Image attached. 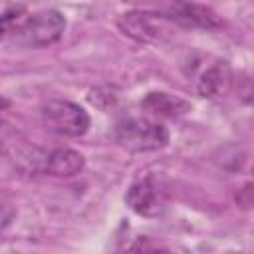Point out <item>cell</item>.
I'll use <instances>...</instances> for the list:
<instances>
[{"mask_svg": "<svg viewBox=\"0 0 254 254\" xmlns=\"http://www.w3.org/2000/svg\"><path fill=\"white\" fill-rule=\"evenodd\" d=\"M113 137L117 145L129 153H149L163 149L169 143V131L163 123L137 115L119 119L113 129Z\"/></svg>", "mask_w": 254, "mask_h": 254, "instance_id": "6da1fadb", "label": "cell"}, {"mask_svg": "<svg viewBox=\"0 0 254 254\" xmlns=\"http://www.w3.org/2000/svg\"><path fill=\"white\" fill-rule=\"evenodd\" d=\"M65 30V18L60 10L48 8L34 12L4 40H12L22 48H46L56 44Z\"/></svg>", "mask_w": 254, "mask_h": 254, "instance_id": "7a4b0ae2", "label": "cell"}, {"mask_svg": "<svg viewBox=\"0 0 254 254\" xmlns=\"http://www.w3.org/2000/svg\"><path fill=\"white\" fill-rule=\"evenodd\" d=\"M42 121L48 131L64 137H81L89 129L87 111L67 99H52L42 107Z\"/></svg>", "mask_w": 254, "mask_h": 254, "instance_id": "3957f363", "label": "cell"}, {"mask_svg": "<svg viewBox=\"0 0 254 254\" xmlns=\"http://www.w3.org/2000/svg\"><path fill=\"white\" fill-rule=\"evenodd\" d=\"M159 16L183 28H194V30H216L222 26V20L212 8L204 4H194V2L169 4L159 12Z\"/></svg>", "mask_w": 254, "mask_h": 254, "instance_id": "277c9868", "label": "cell"}, {"mask_svg": "<svg viewBox=\"0 0 254 254\" xmlns=\"http://www.w3.org/2000/svg\"><path fill=\"white\" fill-rule=\"evenodd\" d=\"M30 163L36 171L48 173L52 177H73L81 173L85 167L83 155L67 147H60L52 151H38L30 159Z\"/></svg>", "mask_w": 254, "mask_h": 254, "instance_id": "5b68a950", "label": "cell"}, {"mask_svg": "<svg viewBox=\"0 0 254 254\" xmlns=\"http://www.w3.org/2000/svg\"><path fill=\"white\" fill-rule=\"evenodd\" d=\"M125 202L133 212L149 218V216H157L161 212L163 194L153 177H143L129 187V190L125 194Z\"/></svg>", "mask_w": 254, "mask_h": 254, "instance_id": "8992f818", "label": "cell"}, {"mask_svg": "<svg viewBox=\"0 0 254 254\" xmlns=\"http://www.w3.org/2000/svg\"><path fill=\"white\" fill-rule=\"evenodd\" d=\"M155 18H159L157 12H147V10H129L117 18V28L121 30L123 36L149 44L157 38L159 30L155 26Z\"/></svg>", "mask_w": 254, "mask_h": 254, "instance_id": "52a82bcc", "label": "cell"}, {"mask_svg": "<svg viewBox=\"0 0 254 254\" xmlns=\"http://www.w3.org/2000/svg\"><path fill=\"white\" fill-rule=\"evenodd\" d=\"M230 81H232V73L228 64L216 62L214 65L206 67L200 73V77L196 79V91L200 97H218L228 91Z\"/></svg>", "mask_w": 254, "mask_h": 254, "instance_id": "ba28073f", "label": "cell"}, {"mask_svg": "<svg viewBox=\"0 0 254 254\" xmlns=\"http://www.w3.org/2000/svg\"><path fill=\"white\" fill-rule=\"evenodd\" d=\"M143 109H147L151 115L155 117H179L183 113L189 111V103L177 95H171V93H165V91H153V93H147L145 99L141 101Z\"/></svg>", "mask_w": 254, "mask_h": 254, "instance_id": "9c48e42d", "label": "cell"}, {"mask_svg": "<svg viewBox=\"0 0 254 254\" xmlns=\"http://www.w3.org/2000/svg\"><path fill=\"white\" fill-rule=\"evenodd\" d=\"M26 16H30V14H28V6H24V4L4 6V10H2V36L8 38L24 22Z\"/></svg>", "mask_w": 254, "mask_h": 254, "instance_id": "30bf717a", "label": "cell"}, {"mask_svg": "<svg viewBox=\"0 0 254 254\" xmlns=\"http://www.w3.org/2000/svg\"><path fill=\"white\" fill-rule=\"evenodd\" d=\"M145 254H181V252L171 250V248H155V250H147Z\"/></svg>", "mask_w": 254, "mask_h": 254, "instance_id": "8fae6325", "label": "cell"}, {"mask_svg": "<svg viewBox=\"0 0 254 254\" xmlns=\"http://www.w3.org/2000/svg\"><path fill=\"white\" fill-rule=\"evenodd\" d=\"M226 254H242V252H226Z\"/></svg>", "mask_w": 254, "mask_h": 254, "instance_id": "7c38bea8", "label": "cell"}]
</instances>
